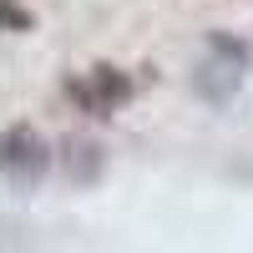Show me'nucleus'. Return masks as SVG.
Segmentation results:
<instances>
[{
  "instance_id": "f257e3e1",
  "label": "nucleus",
  "mask_w": 253,
  "mask_h": 253,
  "mask_svg": "<svg viewBox=\"0 0 253 253\" xmlns=\"http://www.w3.org/2000/svg\"><path fill=\"white\" fill-rule=\"evenodd\" d=\"M0 167H5V182L15 193H31L41 187V177L51 172V147L36 126H10L5 142H0Z\"/></svg>"
},
{
  "instance_id": "f03ea898",
  "label": "nucleus",
  "mask_w": 253,
  "mask_h": 253,
  "mask_svg": "<svg viewBox=\"0 0 253 253\" xmlns=\"http://www.w3.org/2000/svg\"><path fill=\"white\" fill-rule=\"evenodd\" d=\"M66 96L86 117H112L117 107H126L132 81H126L122 71H112V66H91L86 76H66Z\"/></svg>"
},
{
  "instance_id": "7ed1b4c3",
  "label": "nucleus",
  "mask_w": 253,
  "mask_h": 253,
  "mask_svg": "<svg viewBox=\"0 0 253 253\" xmlns=\"http://www.w3.org/2000/svg\"><path fill=\"white\" fill-rule=\"evenodd\" d=\"M213 51L223 56V61H208V66L198 71V91L208 96V101H228L238 91V66H243V46L238 41H223V36H213Z\"/></svg>"
},
{
  "instance_id": "20e7f679",
  "label": "nucleus",
  "mask_w": 253,
  "mask_h": 253,
  "mask_svg": "<svg viewBox=\"0 0 253 253\" xmlns=\"http://www.w3.org/2000/svg\"><path fill=\"white\" fill-rule=\"evenodd\" d=\"M96 162H101V152H96L91 142H71V147H66V172H71L76 182H86V177L96 172Z\"/></svg>"
},
{
  "instance_id": "39448f33",
  "label": "nucleus",
  "mask_w": 253,
  "mask_h": 253,
  "mask_svg": "<svg viewBox=\"0 0 253 253\" xmlns=\"http://www.w3.org/2000/svg\"><path fill=\"white\" fill-rule=\"evenodd\" d=\"M0 20H5V31H10V36H20V31H31V26H36L31 10L20 5V0H0Z\"/></svg>"
}]
</instances>
